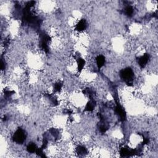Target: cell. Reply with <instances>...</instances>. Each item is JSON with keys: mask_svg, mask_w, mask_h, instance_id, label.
Segmentation results:
<instances>
[{"mask_svg": "<svg viewBox=\"0 0 158 158\" xmlns=\"http://www.w3.org/2000/svg\"><path fill=\"white\" fill-rule=\"evenodd\" d=\"M120 76L122 80L127 84L128 85H132L134 78V72L132 69L127 68L122 69L120 72Z\"/></svg>", "mask_w": 158, "mask_h": 158, "instance_id": "6da1fadb", "label": "cell"}, {"mask_svg": "<svg viewBox=\"0 0 158 158\" xmlns=\"http://www.w3.org/2000/svg\"><path fill=\"white\" fill-rule=\"evenodd\" d=\"M25 139L26 134L24 130L21 128H19L18 129H17L12 137V141L17 144H23L24 142L25 141Z\"/></svg>", "mask_w": 158, "mask_h": 158, "instance_id": "7a4b0ae2", "label": "cell"}, {"mask_svg": "<svg viewBox=\"0 0 158 158\" xmlns=\"http://www.w3.org/2000/svg\"><path fill=\"white\" fill-rule=\"evenodd\" d=\"M150 59V55L148 53L144 54L138 58V64L141 68H144L147 65Z\"/></svg>", "mask_w": 158, "mask_h": 158, "instance_id": "3957f363", "label": "cell"}, {"mask_svg": "<svg viewBox=\"0 0 158 158\" xmlns=\"http://www.w3.org/2000/svg\"><path fill=\"white\" fill-rule=\"evenodd\" d=\"M96 64L98 69H100L103 66H104V65L106 62V59H105V57L103 55H99L96 58Z\"/></svg>", "mask_w": 158, "mask_h": 158, "instance_id": "277c9868", "label": "cell"}, {"mask_svg": "<svg viewBox=\"0 0 158 158\" xmlns=\"http://www.w3.org/2000/svg\"><path fill=\"white\" fill-rule=\"evenodd\" d=\"M37 147H36V144L34 143H29L27 147V148H26V150H27V152L29 153H36V151H37Z\"/></svg>", "mask_w": 158, "mask_h": 158, "instance_id": "5b68a950", "label": "cell"}, {"mask_svg": "<svg viewBox=\"0 0 158 158\" xmlns=\"http://www.w3.org/2000/svg\"><path fill=\"white\" fill-rule=\"evenodd\" d=\"M134 13V9L132 6H128L125 8V14L128 17H131Z\"/></svg>", "mask_w": 158, "mask_h": 158, "instance_id": "8992f818", "label": "cell"}]
</instances>
